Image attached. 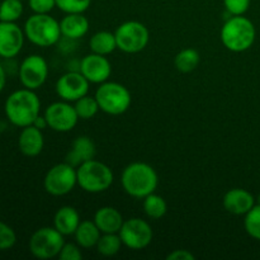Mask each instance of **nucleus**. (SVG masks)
I'll return each instance as SVG.
<instances>
[{
	"instance_id": "obj_20",
	"label": "nucleus",
	"mask_w": 260,
	"mask_h": 260,
	"mask_svg": "<svg viewBox=\"0 0 260 260\" xmlns=\"http://www.w3.org/2000/svg\"><path fill=\"white\" fill-rule=\"evenodd\" d=\"M61 35L69 40H79L84 37L89 30V20L83 13L66 14L60 22Z\"/></svg>"
},
{
	"instance_id": "obj_21",
	"label": "nucleus",
	"mask_w": 260,
	"mask_h": 260,
	"mask_svg": "<svg viewBox=\"0 0 260 260\" xmlns=\"http://www.w3.org/2000/svg\"><path fill=\"white\" fill-rule=\"evenodd\" d=\"M80 222V215L78 210L71 206H63L58 208L53 217V228L60 231L63 236L74 235Z\"/></svg>"
},
{
	"instance_id": "obj_19",
	"label": "nucleus",
	"mask_w": 260,
	"mask_h": 260,
	"mask_svg": "<svg viewBox=\"0 0 260 260\" xmlns=\"http://www.w3.org/2000/svg\"><path fill=\"white\" fill-rule=\"evenodd\" d=\"M94 222L102 234H118L124 220L121 212L114 207H101L94 215Z\"/></svg>"
},
{
	"instance_id": "obj_37",
	"label": "nucleus",
	"mask_w": 260,
	"mask_h": 260,
	"mask_svg": "<svg viewBox=\"0 0 260 260\" xmlns=\"http://www.w3.org/2000/svg\"><path fill=\"white\" fill-rule=\"evenodd\" d=\"M5 84H7V75H5L4 68H3V65L0 63V93H2L3 89H4Z\"/></svg>"
},
{
	"instance_id": "obj_4",
	"label": "nucleus",
	"mask_w": 260,
	"mask_h": 260,
	"mask_svg": "<svg viewBox=\"0 0 260 260\" xmlns=\"http://www.w3.org/2000/svg\"><path fill=\"white\" fill-rule=\"evenodd\" d=\"M25 37L38 47H50L60 41V23L50 14L30 15L24 24Z\"/></svg>"
},
{
	"instance_id": "obj_22",
	"label": "nucleus",
	"mask_w": 260,
	"mask_h": 260,
	"mask_svg": "<svg viewBox=\"0 0 260 260\" xmlns=\"http://www.w3.org/2000/svg\"><path fill=\"white\" fill-rule=\"evenodd\" d=\"M75 240L80 248L83 249H90L96 246L99 239L102 236V231L99 230L98 226L95 225L94 221H81L80 225L76 229Z\"/></svg>"
},
{
	"instance_id": "obj_9",
	"label": "nucleus",
	"mask_w": 260,
	"mask_h": 260,
	"mask_svg": "<svg viewBox=\"0 0 260 260\" xmlns=\"http://www.w3.org/2000/svg\"><path fill=\"white\" fill-rule=\"evenodd\" d=\"M117 47L126 53L141 52L147 46L150 33L146 25L137 20H128L119 25L114 32Z\"/></svg>"
},
{
	"instance_id": "obj_12",
	"label": "nucleus",
	"mask_w": 260,
	"mask_h": 260,
	"mask_svg": "<svg viewBox=\"0 0 260 260\" xmlns=\"http://www.w3.org/2000/svg\"><path fill=\"white\" fill-rule=\"evenodd\" d=\"M45 118L48 127L56 132H69L76 126L79 118L75 107L70 102H55L45 111Z\"/></svg>"
},
{
	"instance_id": "obj_25",
	"label": "nucleus",
	"mask_w": 260,
	"mask_h": 260,
	"mask_svg": "<svg viewBox=\"0 0 260 260\" xmlns=\"http://www.w3.org/2000/svg\"><path fill=\"white\" fill-rule=\"evenodd\" d=\"M144 211L147 217L159 220V218L164 217L165 213H167L168 205L161 196L151 193L144 198Z\"/></svg>"
},
{
	"instance_id": "obj_29",
	"label": "nucleus",
	"mask_w": 260,
	"mask_h": 260,
	"mask_svg": "<svg viewBox=\"0 0 260 260\" xmlns=\"http://www.w3.org/2000/svg\"><path fill=\"white\" fill-rule=\"evenodd\" d=\"M244 226L249 235L253 239L260 240V206L255 205L245 215Z\"/></svg>"
},
{
	"instance_id": "obj_39",
	"label": "nucleus",
	"mask_w": 260,
	"mask_h": 260,
	"mask_svg": "<svg viewBox=\"0 0 260 260\" xmlns=\"http://www.w3.org/2000/svg\"><path fill=\"white\" fill-rule=\"evenodd\" d=\"M0 3H2V0H0Z\"/></svg>"
},
{
	"instance_id": "obj_36",
	"label": "nucleus",
	"mask_w": 260,
	"mask_h": 260,
	"mask_svg": "<svg viewBox=\"0 0 260 260\" xmlns=\"http://www.w3.org/2000/svg\"><path fill=\"white\" fill-rule=\"evenodd\" d=\"M33 126H36L37 127V128H40V129H45L46 127H48V123H47V121H46V118H45V116H38L37 118H36V121H35V123H33Z\"/></svg>"
},
{
	"instance_id": "obj_24",
	"label": "nucleus",
	"mask_w": 260,
	"mask_h": 260,
	"mask_svg": "<svg viewBox=\"0 0 260 260\" xmlns=\"http://www.w3.org/2000/svg\"><path fill=\"white\" fill-rule=\"evenodd\" d=\"M201 56L198 53V51L193 50V48H184L180 52H178V55L175 56V68L180 73H192L193 70H196L198 65H200Z\"/></svg>"
},
{
	"instance_id": "obj_3",
	"label": "nucleus",
	"mask_w": 260,
	"mask_h": 260,
	"mask_svg": "<svg viewBox=\"0 0 260 260\" xmlns=\"http://www.w3.org/2000/svg\"><path fill=\"white\" fill-rule=\"evenodd\" d=\"M255 35V27L251 20L243 15H233L221 29V41L229 51L244 52L253 46Z\"/></svg>"
},
{
	"instance_id": "obj_10",
	"label": "nucleus",
	"mask_w": 260,
	"mask_h": 260,
	"mask_svg": "<svg viewBox=\"0 0 260 260\" xmlns=\"http://www.w3.org/2000/svg\"><path fill=\"white\" fill-rule=\"evenodd\" d=\"M118 234L123 245L131 250H141L147 248L154 235L149 222L137 217L124 221Z\"/></svg>"
},
{
	"instance_id": "obj_5",
	"label": "nucleus",
	"mask_w": 260,
	"mask_h": 260,
	"mask_svg": "<svg viewBox=\"0 0 260 260\" xmlns=\"http://www.w3.org/2000/svg\"><path fill=\"white\" fill-rule=\"evenodd\" d=\"M78 185L88 193H101L109 189L113 183L111 168L98 160H89L76 168Z\"/></svg>"
},
{
	"instance_id": "obj_6",
	"label": "nucleus",
	"mask_w": 260,
	"mask_h": 260,
	"mask_svg": "<svg viewBox=\"0 0 260 260\" xmlns=\"http://www.w3.org/2000/svg\"><path fill=\"white\" fill-rule=\"evenodd\" d=\"M95 98L101 111L111 116L123 114L131 106V93L122 84L116 81L102 83L96 89Z\"/></svg>"
},
{
	"instance_id": "obj_23",
	"label": "nucleus",
	"mask_w": 260,
	"mask_h": 260,
	"mask_svg": "<svg viewBox=\"0 0 260 260\" xmlns=\"http://www.w3.org/2000/svg\"><path fill=\"white\" fill-rule=\"evenodd\" d=\"M89 47L91 52L98 53V55L107 56L113 52L117 47V40L114 33L108 30H101V32L94 33L89 41Z\"/></svg>"
},
{
	"instance_id": "obj_1",
	"label": "nucleus",
	"mask_w": 260,
	"mask_h": 260,
	"mask_svg": "<svg viewBox=\"0 0 260 260\" xmlns=\"http://www.w3.org/2000/svg\"><path fill=\"white\" fill-rule=\"evenodd\" d=\"M5 116L10 123L24 128L35 123L36 118L40 116L41 102L35 90L19 89L10 94L4 104Z\"/></svg>"
},
{
	"instance_id": "obj_7",
	"label": "nucleus",
	"mask_w": 260,
	"mask_h": 260,
	"mask_svg": "<svg viewBox=\"0 0 260 260\" xmlns=\"http://www.w3.org/2000/svg\"><path fill=\"white\" fill-rule=\"evenodd\" d=\"M65 245L63 235L55 228H41L29 239V251L35 258L46 260L58 256Z\"/></svg>"
},
{
	"instance_id": "obj_16",
	"label": "nucleus",
	"mask_w": 260,
	"mask_h": 260,
	"mask_svg": "<svg viewBox=\"0 0 260 260\" xmlns=\"http://www.w3.org/2000/svg\"><path fill=\"white\" fill-rule=\"evenodd\" d=\"M222 205L228 212L233 215H246L255 206V198L250 192L241 188H234L223 196Z\"/></svg>"
},
{
	"instance_id": "obj_30",
	"label": "nucleus",
	"mask_w": 260,
	"mask_h": 260,
	"mask_svg": "<svg viewBox=\"0 0 260 260\" xmlns=\"http://www.w3.org/2000/svg\"><path fill=\"white\" fill-rule=\"evenodd\" d=\"M90 4L91 0H56V7L66 14L86 12Z\"/></svg>"
},
{
	"instance_id": "obj_35",
	"label": "nucleus",
	"mask_w": 260,
	"mask_h": 260,
	"mask_svg": "<svg viewBox=\"0 0 260 260\" xmlns=\"http://www.w3.org/2000/svg\"><path fill=\"white\" fill-rule=\"evenodd\" d=\"M168 260H194L196 256L189 250H174L167 256Z\"/></svg>"
},
{
	"instance_id": "obj_15",
	"label": "nucleus",
	"mask_w": 260,
	"mask_h": 260,
	"mask_svg": "<svg viewBox=\"0 0 260 260\" xmlns=\"http://www.w3.org/2000/svg\"><path fill=\"white\" fill-rule=\"evenodd\" d=\"M80 71L89 80V83H106L112 74V65L108 58L103 55L91 52L86 55L80 62Z\"/></svg>"
},
{
	"instance_id": "obj_34",
	"label": "nucleus",
	"mask_w": 260,
	"mask_h": 260,
	"mask_svg": "<svg viewBox=\"0 0 260 260\" xmlns=\"http://www.w3.org/2000/svg\"><path fill=\"white\" fill-rule=\"evenodd\" d=\"M29 8L37 14H48L56 7V0H28Z\"/></svg>"
},
{
	"instance_id": "obj_31",
	"label": "nucleus",
	"mask_w": 260,
	"mask_h": 260,
	"mask_svg": "<svg viewBox=\"0 0 260 260\" xmlns=\"http://www.w3.org/2000/svg\"><path fill=\"white\" fill-rule=\"evenodd\" d=\"M17 243L15 231L7 223L0 221V250H9Z\"/></svg>"
},
{
	"instance_id": "obj_26",
	"label": "nucleus",
	"mask_w": 260,
	"mask_h": 260,
	"mask_svg": "<svg viewBox=\"0 0 260 260\" xmlns=\"http://www.w3.org/2000/svg\"><path fill=\"white\" fill-rule=\"evenodd\" d=\"M122 245L119 234H103L96 244V250L103 256H113L119 253Z\"/></svg>"
},
{
	"instance_id": "obj_17",
	"label": "nucleus",
	"mask_w": 260,
	"mask_h": 260,
	"mask_svg": "<svg viewBox=\"0 0 260 260\" xmlns=\"http://www.w3.org/2000/svg\"><path fill=\"white\" fill-rule=\"evenodd\" d=\"M43 146H45V139H43L42 129L37 128L33 124L22 129L18 139V147L24 156H37L42 152Z\"/></svg>"
},
{
	"instance_id": "obj_33",
	"label": "nucleus",
	"mask_w": 260,
	"mask_h": 260,
	"mask_svg": "<svg viewBox=\"0 0 260 260\" xmlns=\"http://www.w3.org/2000/svg\"><path fill=\"white\" fill-rule=\"evenodd\" d=\"M60 260H81L83 254H81L80 246L78 244H65L58 254Z\"/></svg>"
},
{
	"instance_id": "obj_32",
	"label": "nucleus",
	"mask_w": 260,
	"mask_h": 260,
	"mask_svg": "<svg viewBox=\"0 0 260 260\" xmlns=\"http://www.w3.org/2000/svg\"><path fill=\"white\" fill-rule=\"evenodd\" d=\"M226 10L230 15H243L250 7V0H223Z\"/></svg>"
},
{
	"instance_id": "obj_27",
	"label": "nucleus",
	"mask_w": 260,
	"mask_h": 260,
	"mask_svg": "<svg viewBox=\"0 0 260 260\" xmlns=\"http://www.w3.org/2000/svg\"><path fill=\"white\" fill-rule=\"evenodd\" d=\"M22 14V0H3L0 3V22H17Z\"/></svg>"
},
{
	"instance_id": "obj_11",
	"label": "nucleus",
	"mask_w": 260,
	"mask_h": 260,
	"mask_svg": "<svg viewBox=\"0 0 260 260\" xmlns=\"http://www.w3.org/2000/svg\"><path fill=\"white\" fill-rule=\"evenodd\" d=\"M48 76V65L40 55H29L19 66V80L24 88L37 90L46 83Z\"/></svg>"
},
{
	"instance_id": "obj_8",
	"label": "nucleus",
	"mask_w": 260,
	"mask_h": 260,
	"mask_svg": "<svg viewBox=\"0 0 260 260\" xmlns=\"http://www.w3.org/2000/svg\"><path fill=\"white\" fill-rule=\"evenodd\" d=\"M78 184V174L76 168L69 162H60L56 164L46 173L43 179V187L48 194L53 197H61L74 189Z\"/></svg>"
},
{
	"instance_id": "obj_13",
	"label": "nucleus",
	"mask_w": 260,
	"mask_h": 260,
	"mask_svg": "<svg viewBox=\"0 0 260 260\" xmlns=\"http://www.w3.org/2000/svg\"><path fill=\"white\" fill-rule=\"evenodd\" d=\"M89 80L80 71H69L56 81V93L62 101L76 102L89 91Z\"/></svg>"
},
{
	"instance_id": "obj_2",
	"label": "nucleus",
	"mask_w": 260,
	"mask_h": 260,
	"mask_svg": "<svg viewBox=\"0 0 260 260\" xmlns=\"http://www.w3.org/2000/svg\"><path fill=\"white\" fill-rule=\"evenodd\" d=\"M124 192L134 198L144 200L156 190L159 178L151 165L146 162H131L123 169L121 177Z\"/></svg>"
},
{
	"instance_id": "obj_38",
	"label": "nucleus",
	"mask_w": 260,
	"mask_h": 260,
	"mask_svg": "<svg viewBox=\"0 0 260 260\" xmlns=\"http://www.w3.org/2000/svg\"><path fill=\"white\" fill-rule=\"evenodd\" d=\"M256 205L260 206V194L258 196V198H256Z\"/></svg>"
},
{
	"instance_id": "obj_18",
	"label": "nucleus",
	"mask_w": 260,
	"mask_h": 260,
	"mask_svg": "<svg viewBox=\"0 0 260 260\" xmlns=\"http://www.w3.org/2000/svg\"><path fill=\"white\" fill-rule=\"evenodd\" d=\"M95 156V145L88 136H79L74 140L70 151L66 155L65 161L74 168L80 167L84 162L94 159Z\"/></svg>"
},
{
	"instance_id": "obj_28",
	"label": "nucleus",
	"mask_w": 260,
	"mask_h": 260,
	"mask_svg": "<svg viewBox=\"0 0 260 260\" xmlns=\"http://www.w3.org/2000/svg\"><path fill=\"white\" fill-rule=\"evenodd\" d=\"M75 109L76 113H78L79 118L80 119H90L98 113L99 104L96 102L95 96H90V95H84L83 98H80L79 101L75 102Z\"/></svg>"
},
{
	"instance_id": "obj_14",
	"label": "nucleus",
	"mask_w": 260,
	"mask_h": 260,
	"mask_svg": "<svg viewBox=\"0 0 260 260\" xmlns=\"http://www.w3.org/2000/svg\"><path fill=\"white\" fill-rule=\"evenodd\" d=\"M24 30L15 22H0V56L15 57L24 45Z\"/></svg>"
}]
</instances>
